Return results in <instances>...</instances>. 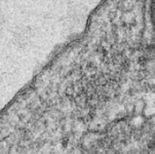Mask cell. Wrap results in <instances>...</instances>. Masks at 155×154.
Wrapping results in <instances>:
<instances>
[{
	"label": "cell",
	"instance_id": "1",
	"mask_svg": "<svg viewBox=\"0 0 155 154\" xmlns=\"http://www.w3.org/2000/svg\"><path fill=\"white\" fill-rule=\"evenodd\" d=\"M85 154H155V122L119 124L97 139Z\"/></svg>",
	"mask_w": 155,
	"mask_h": 154
},
{
	"label": "cell",
	"instance_id": "2",
	"mask_svg": "<svg viewBox=\"0 0 155 154\" xmlns=\"http://www.w3.org/2000/svg\"><path fill=\"white\" fill-rule=\"evenodd\" d=\"M147 17H148V25L149 31L152 34V40L155 45V0H148V5H147Z\"/></svg>",
	"mask_w": 155,
	"mask_h": 154
}]
</instances>
